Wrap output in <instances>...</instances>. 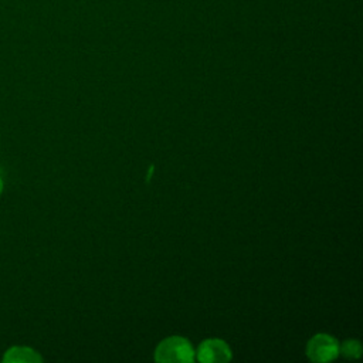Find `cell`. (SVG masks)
<instances>
[{"label": "cell", "mask_w": 363, "mask_h": 363, "mask_svg": "<svg viewBox=\"0 0 363 363\" xmlns=\"http://www.w3.org/2000/svg\"><path fill=\"white\" fill-rule=\"evenodd\" d=\"M1 189H3V183H1V179H0V191H1Z\"/></svg>", "instance_id": "6"}, {"label": "cell", "mask_w": 363, "mask_h": 363, "mask_svg": "<svg viewBox=\"0 0 363 363\" xmlns=\"http://www.w3.org/2000/svg\"><path fill=\"white\" fill-rule=\"evenodd\" d=\"M197 359L206 363L227 362L231 359L230 347L220 339H208L203 342L197 350Z\"/></svg>", "instance_id": "3"}, {"label": "cell", "mask_w": 363, "mask_h": 363, "mask_svg": "<svg viewBox=\"0 0 363 363\" xmlns=\"http://www.w3.org/2000/svg\"><path fill=\"white\" fill-rule=\"evenodd\" d=\"M4 359L7 360H24V362H31V360H40V357L30 349H24V347H16L9 350L7 356H4Z\"/></svg>", "instance_id": "4"}, {"label": "cell", "mask_w": 363, "mask_h": 363, "mask_svg": "<svg viewBox=\"0 0 363 363\" xmlns=\"http://www.w3.org/2000/svg\"><path fill=\"white\" fill-rule=\"evenodd\" d=\"M342 350L346 356H359L360 354V346L357 342L354 340H349V342H345L343 346H342Z\"/></svg>", "instance_id": "5"}, {"label": "cell", "mask_w": 363, "mask_h": 363, "mask_svg": "<svg viewBox=\"0 0 363 363\" xmlns=\"http://www.w3.org/2000/svg\"><path fill=\"white\" fill-rule=\"evenodd\" d=\"M339 346L336 340L328 335H316L308 343V354L312 360L326 362L337 356Z\"/></svg>", "instance_id": "2"}, {"label": "cell", "mask_w": 363, "mask_h": 363, "mask_svg": "<svg viewBox=\"0 0 363 363\" xmlns=\"http://www.w3.org/2000/svg\"><path fill=\"white\" fill-rule=\"evenodd\" d=\"M156 360L159 362H191L194 359L193 347L183 337L164 339L156 349Z\"/></svg>", "instance_id": "1"}]
</instances>
